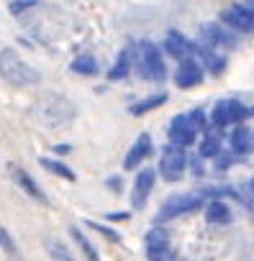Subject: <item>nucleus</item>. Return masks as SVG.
I'll use <instances>...</instances> for the list:
<instances>
[{"mask_svg": "<svg viewBox=\"0 0 254 261\" xmlns=\"http://www.w3.org/2000/svg\"><path fill=\"white\" fill-rule=\"evenodd\" d=\"M0 77L13 87H34L41 82V72L31 67L16 49H0Z\"/></svg>", "mask_w": 254, "mask_h": 261, "instance_id": "1", "label": "nucleus"}, {"mask_svg": "<svg viewBox=\"0 0 254 261\" xmlns=\"http://www.w3.org/2000/svg\"><path fill=\"white\" fill-rule=\"evenodd\" d=\"M75 113H77L75 105L64 95H59V92H44L36 100V105H34V115L47 128H62V125H67L75 118Z\"/></svg>", "mask_w": 254, "mask_h": 261, "instance_id": "2", "label": "nucleus"}, {"mask_svg": "<svg viewBox=\"0 0 254 261\" xmlns=\"http://www.w3.org/2000/svg\"><path fill=\"white\" fill-rule=\"evenodd\" d=\"M136 69L147 82H165L167 80L165 49H159L152 39H142L136 51Z\"/></svg>", "mask_w": 254, "mask_h": 261, "instance_id": "3", "label": "nucleus"}, {"mask_svg": "<svg viewBox=\"0 0 254 261\" xmlns=\"http://www.w3.org/2000/svg\"><path fill=\"white\" fill-rule=\"evenodd\" d=\"M198 41H203V44H208V46H213V49H226V51H231V49L239 46V34H236L234 29H228V26L218 18V21H205V23L198 26Z\"/></svg>", "mask_w": 254, "mask_h": 261, "instance_id": "4", "label": "nucleus"}, {"mask_svg": "<svg viewBox=\"0 0 254 261\" xmlns=\"http://www.w3.org/2000/svg\"><path fill=\"white\" fill-rule=\"evenodd\" d=\"M249 115H251V113H249V108H246L241 100H236V97H223V100H218V102L213 105V110H211V125H216V128L239 125V123H244Z\"/></svg>", "mask_w": 254, "mask_h": 261, "instance_id": "5", "label": "nucleus"}, {"mask_svg": "<svg viewBox=\"0 0 254 261\" xmlns=\"http://www.w3.org/2000/svg\"><path fill=\"white\" fill-rule=\"evenodd\" d=\"M203 197H205V195H195V192H182V195L170 197V200L162 205V210H159V215H157V223L162 225V223H167V220H175V218L198 213V210L203 207V202H205Z\"/></svg>", "mask_w": 254, "mask_h": 261, "instance_id": "6", "label": "nucleus"}, {"mask_svg": "<svg viewBox=\"0 0 254 261\" xmlns=\"http://www.w3.org/2000/svg\"><path fill=\"white\" fill-rule=\"evenodd\" d=\"M188 164H190V159H188L185 149L177 146V144H170V146H165V151L159 156L157 172L162 174L165 182H180L182 174H185V169H188Z\"/></svg>", "mask_w": 254, "mask_h": 261, "instance_id": "7", "label": "nucleus"}, {"mask_svg": "<svg viewBox=\"0 0 254 261\" xmlns=\"http://www.w3.org/2000/svg\"><path fill=\"white\" fill-rule=\"evenodd\" d=\"M144 251H147L149 261H175L177 258L175 248L170 246V233L159 223L154 228H149V233L144 236Z\"/></svg>", "mask_w": 254, "mask_h": 261, "instance_id": "8", "label": "nucleus"}, {"mask_svg": "<svg viewBox=\"0 0 254 261\" xmlns=\"http://www.w3.org/2000/svg\"><path fill=\"white\" fill-rule=\"evenodd\" d=\"M198 134H200V130L193 125V120H190L188 113H177V115L170 118V125H167L170 144H177V146L188 149V146H193L198 141Z\"/></svg>", "mask_w": 254, "mask_h": 261, "instance_id": "9", "label": "nucleus"}, {"mask_svg": "<svg viewBox=\"0 0 254 261\" xmlns=\"http://www.w3.org/2000/svg\"><path fill=\"white\" fill-rule=\"evenodd\" d=\"M218 18H221L228 29H234L236 34H254V11H251L249 6H244V3H231V6H226V8L218 13Z\"/></svg>", "mask_w": 254, "mask_h": 261, "instance_id": "10", "label": "nucleus"}, {"mask_svg": "<svg viewBox=\"0 0 254 261\" xmlns=\"http://www.w3.org/2000/svg\"><path fill=\"white\" fill-rule=\"evenodd\" d=\"M203 77H205V67L195 59V57H188V59H182V62H177V67H175V87H180V90H193V87H198L200 82H203Z\"/></svg>", "mask_w": 254, "mask_h": 261, "instance_id": "11", "label": "nucleus"}, {"mask_svg": "<svg viewBox=\"0 0 254 261\" xmlns=\"http://www.w3.org/2000/svg\"><path fill=\"white\" fill-rule=\"evenodd\" d=\"M8 172H11V179L16 182V187H18V190H24V195H26V197H31V200H34V202H39V205H49L47 192L39 187V182H36L26 169H21L18 164H8Z\"/></svg>", "mask_w": 254, "mask_h": 261, "instance_id": "12", "label": "nucleus"}, {"mask_svg": "<svg viewBox=\"0 0 254 261\" xmlns=\"http://www.w3.org/2000/svg\"><path fill=\"white\" fill-rule=\"evenodd\" d=\"M154 182H157V172L152 167H144L136 177H134V187H131V207L134 210H144L147 207V200L154 190Z\"/></svg>", "mask_w": 254, "mask_h": 261, "instance_id": "13", "label": "nucleus"}, {"mask_svg": "<svg viewBox=\"0 0 254 261\" xmlns=\"http://www.w3.org/2000/svg\"><path fill=\"white\" fill-rule=\"evenodd\" d=\"M136 51H139V44H126L121 51H118V57H116V62H113V67L108 69V80L110 82H121V80H126L131 72H134V64H136Z\"/></svg>", "mask_w": 254, "mask_h": 261, "instance_id": "14", "label": "nucleus"}, {"mask_svg": "<svg viewBox=\"0 0 254 261\" xmlns=\"http://www.w3.org/2000/svg\"><path fill=\"white\" fill-rule=\"evenodd\" d=\"M165 54L167 57H172L175 62H182V59H188V57H195V41L193 39H188L182 31H167V36H165Z\"/></svg>", "mask_w": 254, "mask_h": 261, "instance_id": "15", "label": "nucleus"}, {"mask_svg": "<svg viewBox=\"0 0 254 261\" xmlns=\"http://www.w3.org/2000/svg\"><path fill=\"white\" fill-rule=\"evenodd\" d=\"M195 59L205 67L208 74H216V77L223 74L226 72V64H228L226 54H221L218 49H213V46H208V44H203L198 39H195Z\"/></svg>", "mask_w": 254, "mask_h": 261, "instance_id": "16", "label": "nucleus"}, {"mask_svg": "<svg viewBox=\"0 0 254 261\" xmlns=\"http://www.w3.org/2000/svg\"><path fill=\"white\" fill-rule=\"evenodd\" d=\"M152 149H154V144H152V136L147 134H139L136 136V141H134V146L126 151V159H123V169L126 172H131V169H136L142 162H147L149 156H152Z\"/></svg>", "mask_w": 254, "mask_h": 261, "instance_id": "17", "label": "nucleus"}, {"mask_svg": "<svg viewBox=\"0 0 254 261\" xmlns=\"http://www.w3.org/2000/svg\"><path fill=\"white\" fill-rule=\"evenodd\" d=\"M228 149L236 151L239 156H249V154H254V128H249L246 123L234 125L231 136H228Z\"/></svg>", "mask_w": 254, "mask_h": 261, "instance_id": "18", "label": "nucleus"}, {"mask_svg": "<svg viewBox=\"0 0 254 261\" xmlns=\"http://www.w3.org/2000/svg\"><path fill=\"white\" fill-rule=\"evenodd\" d=\"M221 128H216V125H211L205 134H203V139H200V144H198V154H200V159H216L218 154H221V134H218Z\"/></svg>", "mask_w": 254, "mask_h": 261, "instance_id": "19", "label": "nucleus"}, {"mask_svg": "<svg viewBox=\"0 0 254 261\" xmlns=\"http://www.w3.org/2000/svg\"><path fill=\"white\" fill-rule=\"evenodd\" d=\"M231 207L221 200V197H211L205 202V220L213 223V225H228L231 223Z\"/></svg>", "mask_w": 254, "mask_h": 261, "instance_id": "20", "label": "nucleus"}, {"mask_svg": "<svg viewBox=\"0 0 254 261\" xmlns=\"http://www.w3.org/2000/svg\"><path fill=\"white\" fill-rule=\"evenodd\" d=\"M167 92H154V95H147L144 100H139V102H134V105H129V113L131 115H147V113H152V110H157V108H162L165 102H167Z\"/></svg>", "mask_w": 254, "mask_h": 261, "instance_id": "21", "label": "nucleus"}, {"mask_svg": "<svg viewBox=\"0 0 254 261\" xmlns=\"http://www.w3.org/2000/svg\"><path fill=\"white\" fill-rule=\"evenodd\" d=\"M44 248H47V253H49L52 261H77L72 256V251L67 248V243L62 238H57V236H47L44 238Z\"/></svg>", "mask_w": 254, "mask_h": 261, "instance_id": "22", "label": "nucleus"}, {"mask_svg": "<svg viewBox=\"0 0 254 261\" xmlns=\"http://www.w3.org/2000/svg\"><path fill=\"white\" fill-rule=\"evenodd\" d=\"M70 69L75 74H82V77H95L100 72V64H98V59L93 54H80V57H75L70 62Z\"/></svg>", "mask_w": 254, "mask_h": 261, "instance_id": "23", "label": "nucleus"}, {"mask_svg": "<svg viewBox=\"0 0 254 261\" xmlns=\"http://www.w3.org/2000/svg\"><path fill=\"white\" fill-rule=\"evenodd\" d=\"M39 164L49 172V174H54V177H62V179H67V182H75L77 179V174H75V169L72 167H67L62 159H49V156H39Z\"/></svg>", "mask_w": 254, "mask_h": 261, "instance_id": "24", "label": "nucleus"}, {"mask_svg": "<svg viewBox=\"0 0 254 261\" xmlns=\"http://www.w3.org/2000/svg\"><path fill=\"white\" fill-rule=\"evenodd\" d=\"M70 236H72V241L80 246V251L85 253V258L87 261H100V256H98V248L93 246V241L77 228V225H70Z\"/></svg>", "mask_w": 254, "mask_h": 261, "instance_id": "25", "label": "nucleus"}, {"mask_svg": "<svg viewBox=\"0 0 254 261\" xmlns=\"http://www.w3.org/2000/svg\"><path fill=\"white\" fill-rule=\"evenodd\" d=\"M0 251H3L11 261H24V256H21V251H18V246H16V241L11 238V233L0 225Z\"/></svg>", "mask_w": 254, "mask_h": 261, "instance_id": "26", "label": "nucleus"}, {"mask_svg": "<svg viewBox=\"0 0 254 261\" xmlns=\"http://www.w3.org/2000/svg\"><path fill=\"white\" fill-rule=\"evenodd\" d=\"M188 115H190L193 125L200 130V134H205V130L211 128V115H205V110H203V108H193Z\"/></svg>", "mask_w": 254, "mask_h": 261, "instance_id": "27", "label": "nucleus"}, {"mask_svg": "<svg viewBox=\"0 0 254 261\" xmlns=\"http://www.w3.org/2000/svg\"><path fill=\"white\" fill-rule=\"evenodd\" d=\"M85 223H87V228L98 230L100 236H105V238L113 241V243H121V241H123V236H121L118 230H113V228H108V225H103V223H95V220H85Z\"/></svg>", "mask_w": 254, "mask_h": 261, "instance_id": "28", "label": "nucleus"}, {"mask_svg": "<svg viewBox=\"0 0 254 261\" xmlns=\"http://www.w3.org/2000/svg\"><path fill=\"white\" fill-rule=\"evenodd\" d=\"M236 159H239L236 151H231V149H228L226 154L221 151V154L216 156V169H218V172H226V169H231V167L236 164Z\"/></svg>", "mask_w": 254, "mask_h": 261, "instance_id": "29", "label": "nucleus"}, {"mask_svg": "<svg viewBox=\"0 0 254 261\" xmlns=\"http://www.w3.org/2000/svg\"><path fill=\"white\" fill-rule=\"evenodd\" d=\"M131 213H105V220H129Z\"/></svg>", "mask_w": 254, "mask_h": 261, "instance_id": "30", "label": "nucleus"}, {"mask_svg": "<svg viewBox=\"0 0 254 261\" xmlns=\"http://www.w3.org/2000/svg\"><path fill=\"white\" fill-rule=\"evenodd\" d=\"M108 187L118 192V190H121V179H118V177H110V179H108Z\"/></svg>", "mask_w": 254, "mask_h": 261, "instance_id": "31", "label": "nucleus"}, {"mask_svg": "<svg viewBox=\"0 0 254 261\" xmlns=\"http://www.w3.org/2000/svg\"><path fill=\"white\" fill-rule=\"evenodd\" d=\"M67 151H72V146H64V144L54 146V154H67Z\"/></svg>", "mask_w": 254, "mask_h": 261, "instance_id": "32", "label": "nucleus"}, {"mask_svg": "<svg viewBox=\"0 0 254 261\" xmlns=\"http://www.w3.org/2000/svg\"><path fill=\"white\" fill-rule=\"evenodd\" d=\"M246 187H249V195H251V200H254V177L246 182Z\"/></svg>", "mask_w": 254, "mask_h": 261, "instance_id": "33", "label": "nucleus"}, {"mask_svg": "<svg viewBox=\"0 0 254 261\" xmlns=\"http://www.w3.org/2000/svg\"><path fill=\"white\" fill-rule=\"evenodd\" d=\"M241 3H244V6H249V8L254 11V0H241Z\"/></svg>", "mask_w": 254, "mask_h": 261, "instance_id": "34", "label": "nucleus"}, {"mask_svg": "<svg viewBox=\"0 0 254 261\" xmlns=\"http://www.w3.org/2000/svg\"><path fill=\"white\" fill-rule=\"evenodd\" d=\"M249 113H251V115H254V105H251V108H249Z\"/></svg>", "mask_w": 254, "mask_h": 261, "instance_id": "35", "label": "nucleus"}]
</instances>
